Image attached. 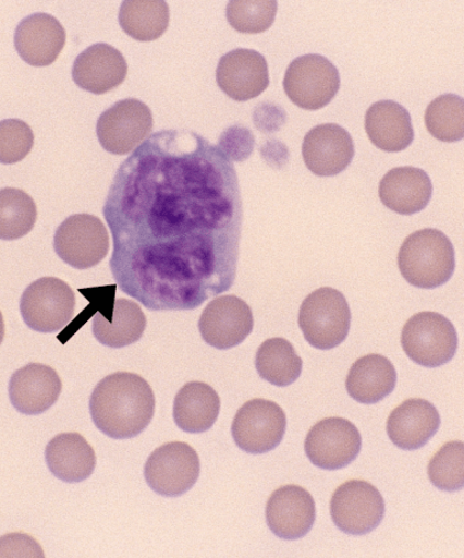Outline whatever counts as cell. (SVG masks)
<instances>
[{"label":"cell","instance_id":"5b68a950","mask_svg":"<svg viewBox=\"0 0 464 558\" xmlns=\"http://www.w3.org/2000/svg\"><path fill=\"white\" fill-rule=\"evenodd\" d=\"M456 328L437 313H419L410 318L402 331L407 357L419 366L437 368L450 362L457 351Z\"/></svg>","mask_w":464,"mask_h":558},{"label":"cell","instance_id":"1f68e13d","mask_svg":"<svg viewBox=\"0 0 464 558\" xmlns=\"http://www.w3.org/2000/svg\"><path fill=\"white\" fill-rule=\"evenodd\" d=\"M278 12L276 0H232L225 16L241 34H262L271 28Z\"/></svg>","mask_w":464,"mask_h":558},{"label":"cell","instance_id":"52a82bcc","mask_svg":"<svg viewBox=\"0 0 464 558\" xmlns=\"http://www.w3.org/2000/svg\"><path fill=\"white\" fill-rule=\"evenodd\" d=\"M75 295L72 288L57 277H45L29 284L20 302L21 316L35 331L57 332L74 316Z\"/></svg>","mask_w":464,"mask_h":558},{"label":"cell","instance_id":"ffe728a7","mask_svg":"<svg viewBox=\"0 0 464 558\" xmlns=\"http://www.w3.org/2000/svg\"><path fill=\"white\" fill-rule=\"evenodd\" d=\"M127 76V63L120 50L97 43L74 60L72 77L85 92L102 95L120 87Z\"/></svg>","mask_w":464,"mask_h":558},{"label":"cell","instance_id":"277c9868","mask_svg":"<svg viewBox=\"0 0 464 558\" xmlns=\"http://www.w3.org/2000/svg\"><path fill=\"white\" fill-rule=\"evenodd\" d=\"M351 308L344 295L332 288H320L302 303L298 326L310 347L338 348L351 328Z\"/></svg>","mask_w":464,"mask_h":558},{"label":"cell","instance_id":"6da1fadb","mask_svg":"<svg viewBox=\"0 0 464 558\" xmlns=\"http://www.w3.org/2000/svg\"><path fill=\"white\" fill-rule=\"evenodd\" d=\"M103 216L117 284L148 310L198 308L233 286L239 178L230 158L198 134L150 135L118 169Z\"/></svg>","mask_w":464,"mask_h":558},{"label":"cell","instance_id":"3957f363","mask_svg":"<svg viewBox=\"0 0 464 558\" xmlns=\"http://www.w3.org/2000/svg\"><path fill=\"white\" fill-rule=\"evenodd\" d=\"M398 265L410 284L435 289L445 284L455 272V251L445 233L436 229L420 230L404 241Z\"/></svg>","mask_w":464,"mask_h":558},{"label":"cell","instance_id":"603a6c76","mask_svg":"<svg viewBox=\"0 0 464 558\" xmlns=\"http://www.w3.org/2000/svg\"><path fill=\"white\" fill-rule=\"evenodd\" d=\"M365 131L371 143L386 153H401L413 144L412 116L392 100L374 104L365 114Z\"/></svg>","mask_w":464,"mask_h":558},{"label":"cell","instance_id":"4316f807","mask_svg":"<svg viewBox=\"0 0 464 558\" xmlns=\"http://www.w3.org/2000/svg\"><path fill=\"white\" fill-rule=\"evenodd\" d=\"M146 327L147 319L142 307L126 299L115 300L111 319L97 313L93 322L97 341L112 349L133 345L143 338Z\"/></svg>","mask_w":464,"mask_h":558},{"label":"cell","instance_id":"8fae6325","mask_svg":"<svg viewBox=\"0 0 464 558\" xmlns=\"http://www.w3.org/2000/svg\"><path fill=\"white\" fill-rule=\"evenodd\" d=\"M53 248L64 263L77 270H88L105 259L110 251V238L99 218L78 214L60 225Z\"/></svg>","mask_w":464,"mask_h":558},{"label":"cell","instance_id":"2e32d148","mask_svg":"<svg viewBox=\"0 0 464 558\" xmlns=\"http://www.w3.org/2000/svg\"><path fill=\"white\" fill-rule=\"evenodd\" d=\"M266 521L280 539L304 538L316 522L315 499L304 487H280L267 501Z\"/></svg>","mask_w":464,"mask_h":558},{"label":"cell","instance_id":"e0dca14e","mask_svg":"<svg viewBox=\"0 0 464 558\" xmlns=\"http://www.w3.org/2000/svg\"><path fill=\"white\" fill-rule=\"evenodd\" d=\"M302 154L313 174L323 178L339 175L354 157L353 138L338 124H320L306 134Z\"/></svg>","mask_w":464,"mask_h":558},{"label":"cell","instance_id":"7a4b0ae2","mask_svg":"<svg viewBox=\"0 0 464 558\" xmlns=\"http://www.w3.org/2000/svg\"><path fill=\"white\" fill-rule=\"evenodd\" d=\"M156 397L139 375L118 372L97 384L90 399V413L99 430L114 439L138 436L152 422Z\"/></svg>","mask_w":464,"mask_h":558},{"label":"cell","instance_id":"30bf717a","mask_svg":"<svg viewBox=\"0 0 464 558\" xmlns=\"http://www.w3.org/2000/svg\"><path fill=\"white\" fill-rule=\"evenodd\" d=\"M199 475V456L183 442H170L157 448L145 465L149 488L168 498L185 495L196 485Z\"/></svg>","mask_w":464,"mask_h":558},{"label":"cell","instance_id":"74e56055","mask_svg":"<svg viewBox=\"0 0 464 558\" xmlns=\"http://www.w3.org/2000/svg\"><path fill=\"white\" fill-rule=\"evenodd\" d=\"M260 153L261 157L271 167L279 169L283 168L288 163L289 149L277 138L268 140V142L261 146Z\"/></svg>","mask_w":464,"mask_h":558},{"label":"cell","instance_id":"83f0119b","mask_svg":"<svg viewBox=\"0 0 464 558\" xmlns=\"http://www.w3.org/2000/svg\"><path fill=\"white\" fill-rule=\"evenodd\" d=\"M170 10L164 0H126L120 12V25L138 41H154L169 27Z\"/></svg>","mask_w":464,"mask_h":558},{"label":"cell","instance_id":"44dd1931","mask_svg":"<svg viewBox=\"0 0 464 558\" xmlns=\"http://www.w3.org/2000/svg\"><path fill=\"white\" fill-rule=\"evenodd\" d=\"M440 427L437 408L424 399H410L398 405L387 421V434L401 449L416 450L426 446Z\"/></svg>","mask_w":464,"mask_h":558},{"label":"cell","instance_id":"484cf974","mask_svg":"<svg viewBox=\"0 0 464 558\" xmlns=\"http://www.w3.org/2000/svg\"><path fill=\"white\" fill-rule=\"evenodd\" d=\"M221 400L210 385L191 381L175 397L174 421L182 432L202 434L218 421Z\"/></svg>","mask_w":464,"mask_h":558},{"label":"cell","instance_id":"9a60e30c","mask_svg":"<svg viewBox=\"0 0 464 558\" xmlns=\"http://www.w3.org/2000/svg\"><path fill=\"white\" fill-rule=\"evenodd\" d=\"M216 82L231 99L253 100L268 88V63L256 50L235 49L220 59Z\"/></svg>","mask_w":464,"mask_h":558},{"label":"cell","instance_id":"d590c367","mask_svg":"<svg viewBox=\"0 0 464 558\" xmlns=\"http://www.w3.org/2000/svg\"><path fill=\"white\" fill-rule=\"evenodd\" d=\"M41 546L30 535L7 534L0 538V557H45Z\"/></svg>","mask_w":464,"mask_h":558},{"label":"cell","instance_id":"ac0fdd59","mask_svg":"<svg viewBox=\"0 0 464 558\" xmlns=\"http://www.w3.org/2000/svg\"><path fill=\"white\" fill-rule=\"evenodd\" d=\"M14 43L20 58L30 66L47 68L58 60L66 45V31L58 19L37 13L21 21Z\"/></svg>","mask_w":464,"mask_h":558},{"label":"cell","instance_id":"d6986e66","mask_svg":"<svg viewBox=\"0 0 464 558\" xmlns=\"http://www.w3.org/2000/svg\"><path fill=\"white\" fill-rule=\"evenodd\" d=\"M62 391L57 371L40 363H29L16 371L9 383L10 402L26 415H39L56 404Z\"/></svg>","mask_w":464,"mask_h":558},{"label":"cell","instance_id":"f546056e","mask_svg":"<svg viewBox=\"0 0 464 558\" xmlns=\"http://www.w3.org/2000/svg\"><path fill=\"white\" fill-rule=\"evenodd\" d=\"M37 217V204L28 193L13 187L0 190V240L25 238L35 228Z\"/></svg>","mask_w":464,"mask_h":558},{"label":"cell","instance_id":"cb8c5ba5","mask_svg":"<svg viewBox=\"0 0 464 558\" xmlns=\"http://www.w3.org/2000/svg\"><path fill=\"white\" fill-rule=\"evenodd\" d=\"M46 460L51 474L68 483L88 480L96 468L94 448L80 434H61L46 448Z\"/></svg>","mask_w":464,"mask_h":558},{"label":"cell","instance_id":"8d00e7d4","mask_svg":"<svg viewBox=\"0 0 464 558\" xmlns=\"http://www.w3.org/2000/svg\"><path fill=\"white\" fill-rule=\"evenodd\" d=\"M253 121L258 132L273 134L285 125L288 114L283 107L265 102L255 107Z\"/></svg>","mask_w":464,"mask_h":558},{"label":"cell","instance_id":"d6a6232c","mask_svg":"<svg viewBox=\"0 0 464 558\" xmlns=\"http://www.w3.org/2000/svg\"><path fill=\"white\" fill-rule=\"evenodd\" d=\"M431 483L444 492H456L464 485V445L451 441L431 457L428 465Z\"/></svg>","mask_w":464,"mask_h":558},{"label":"cell","instance_id":"e575fe53","mask_svg":"<svg viewBox=\"0 0 464 558\" xmlns=\"http://www.w3.org/2000/svg\"><path fill=\"white\" fill-rule=\"evenodd\" d=\"M255 136L249 129L233 125L219 138V148L234 162H244L254 151Z\"/></svg>","mask_w":464,"mask_h":558},{"label":"cell","instance_id":"f35d334b","mask_svg":"<svg viewBox=\"0 0 464 558\" xmlns=\"http://www.w3.org/2000/svg\"><path fill=\"white\" fill-rule=\"evenodd\" d=\"M5 337V325H4V318L2 311H0V345H2V342Z\"/></svg>","mask_w":464,"mask_h":558},{"label":"cell","instance_id":"5bb4252c","mask_svg":"<svg viewBox=\"0 0 464 558\" xmlns=\"http://www.w3.org/2000/svg\"><path fill=\"white\" fill-rule=\"evenodd\" d=\"M254 316L249 305L235 295L216 298L205 307L199 331L205 342L219 350H230L252 335Z\"/></svg>","mask_w":464,"mask_h":558},{"label":"cell","instance_id":"8992f818","mask_svg":"<svg viewBox=\"0 0 464 558\" xmlns=\"http://www.w3.org/2000/svg\"><path fill=\"white\" fill-rule=\"evenodd\" d=\"M340 73L333 63L317 53L295 59L284 78L288 98L301 109L317 111L329 105L340 90Z\"/></svg>","mask_w":464,"mask_h":558},{"label":"cell","instance_id":"9c48e42d","mask_svg":"<svg viewBox=\"0 0 464 558\" xmlns=\"http://www.w3.org/2000/svg\"><path fill=\"white\" fill-rule=\"evenodd\" d=\"M331 518L337 527L351 535H364L379 527L384 518V499L371 483L350 480L334 490Z\"/></svg>","mask_w":464,"mask_h":558},{"label":"cell","instance_id":"7c38bea8","mask_svg":"<svg viewBox=\"0 0 464 558\" xmlns=\"http://www.w3.org/2000/svg\"><path fill=\"white\" fill-rule=\"evenodd\" d=\"M286 432V415L273 401H247L232 425L234 442L246 453L264 454L282 444Z\"/></svg>","mask_w":464,"mask_h":558},{"label":"cell","instance_id":"d4e9b609","mask_svg":"<svg viewBox=\"0 0 464 558\" xmlns=\"http://www.w3.org/2000/svg\"><path fill=\"white\" fill-rule=\"evenodd\" d=\"M396 372L393 363L371 353L355 361L345 379V389L353 400L375 404L384 400L395 389Z\"/></svg>","mask_w":464,"mask_h":558},{"label":"cell","instance_id":"836d02e7","mask_svg":"<svg viewBox=\"0 0 464 558\" xmlns=\"http://www.w3.org/2000/svg\"><path fill=\"white\" fill-rule=\"evenodd\" d=\"M35 144V134L24 121L0 122V163L15 165L25 159Z\"/></svg>","mask_w":464,"mask_h":558},{"label":"cell","instance_id":"4fadbf2b","mask_svg":"<svg viewBox=\"0 0 464 558\" xmlns=\"http://www.w3.org/2000/svg\"><path fill=\"white\" fill-rule=\"evenodd\" d=\"M362 435L347 418L326 417L310 428L305 452L312 464L323 470L349 466L361 453Z\"/></svg>","mask_w":464,"mask_h":558},{"label":"cell","instance_id":"4dcf8cb0","mask_svg":"<svg viewBox=\"0 0 464 558\" xmlns=\"http://www.w3.org/2000/svg\"><path fill=\"white\" fill-rule=\"evenodd\" d=\"M425 123L431 136L455 143L464 136V101L455 94L441 95L427 107Z\"/></svg>","mask_w":464,"mask_h":558},{"label":"cell","instance_id":"f1b7e54d","mask_svg":"<svg viewBox=\"0 0 464 558\" xmlns=\"http://www.w3.org/2000/svg\"><path fill=\"white\" fill-rule=\"evenodd\" d=\"M255 366L264 380L284 388L301 377L304 362L290 341L273 338L266 340L258 348Z\"/></svg>","mask_w":464,"mask_h":558},{"label":"cell","instance_id":"7402d4cb","mask_svg":"<svg viewBox=\"0 0 464 558\" xmlns=\"http://www.w3.org/2000/svg\"><path fill=\"white\" fill-rule=\"evenodd\" d=\"M434 185L426 171L415 167L394 168L383 177L380 198L388 209L401 216L423 211L431 198Z\"/></svg>","mask_w":464,"mask_h":558},{"label":"cell","instance_id":"ba28073f","mask_svg":"<svg viewBox=\"0 0 464 558\" xmlns=\"http://www.w3.org/2000/svg\"><path fill=\"white\" fill-rule=\"evenodd\" d=\"M154 129L149 107L136 99L117 102L105 111L96 124V134L107 153L125 156L135 151Z\"/></svg>","mask_w":464,"mask_h":558}]
</instances>
